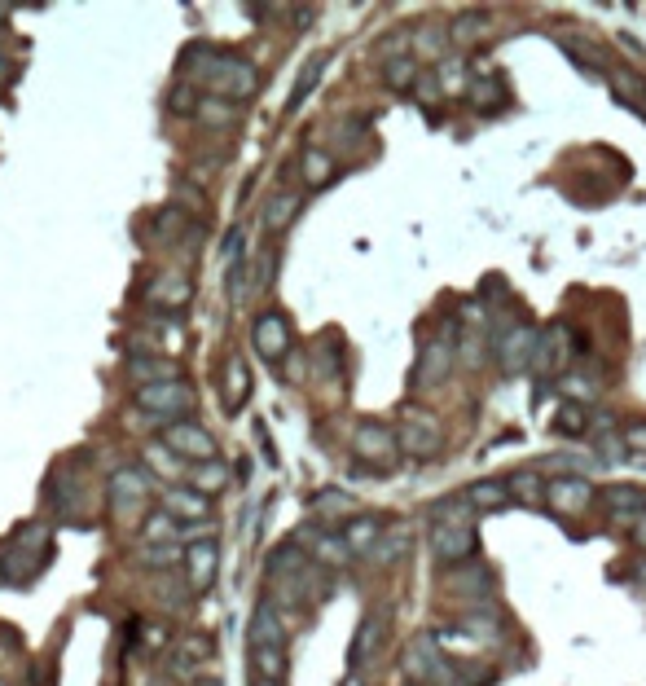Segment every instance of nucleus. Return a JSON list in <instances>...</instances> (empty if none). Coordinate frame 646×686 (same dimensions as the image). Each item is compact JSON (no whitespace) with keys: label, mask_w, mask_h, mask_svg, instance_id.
I'll use <instances>...</instances> for the list:
<instances>
[{"label":"nucleus","mask_w":646,"mask_h":686,"mask_svg":"<svg viewBox=\"0 0 646 686\" xmlns=\"http://www.w3.org/2000/svg\"><path fill=\"white\" fill-rule=\"evenodd\" d=\"M181 71L194 75L198 84L207 88V97H220V102H251L260 93V71L238 58V53H216L207 44H189L185 58H181Z\"/></svg>","instance_id":"obj_1"},{"label":"nucleus","mask_w":646,"mask_h":686,"mask_svg":"<svg viewBox=\"0 0 646 686\" xmlns=\"http://www.w3.org/2000/svg\"><path fill=\"white\" fill-rule=\"evenodd\" d=\"M58 546H53V524L49 519H27L14 528V537L0 550V585L9 590H31V581L53 563Z\"/></svg>","instance_id":"obj_2"},{"label":"nucleus","mask_w":646,"mask_h":686,"mask_svg":"<svg viewBox=\"0 0 646 686\" xmlns=\"http://www.w3.org/2000/svg\"><path fill=\"white\" fill-rule=\"evenodd\" d=\"M400 453H409L414 462H431L444 453V427L431 409L422 405H405L400 409V431H396Z\"/></svg>","instance_id":"obj_3"},{"label":"nucleus","mask_w":646,"mask_h":686,"mask_svg":"<svg viewBox=\"0 0 646 686\" xmlns=\"http://www.w3.org/2000/svg\"><path fill=\"white\" fill-rule=\"evenodd\" d=\"M154 484H159V475H154L150 467H141V462H128V467H119V471L106 480L110 511L124 515V519H137L141 511H146Z\"/></svg>","instance_id":"obj_4"},{"label":"nucleus","mask_w":646,"mask_h":686,"mask_svg":"<svg viewBox=\"0 0 646 686\" xmlns=\"http://www.w3.org/2000/svg\"><path fill=\"white\" fill-rule=\"evenodd\" d=\"M198 405V392L185 379H163V383H146L137 387V409L150 418H167V423H181L189 418V409Z\"/></svg>","instance_id":"obj_5"},{"label":"nucleus","mask_w":646,"mask_h":686,"mask_svg":"<svg viewBox=\"0 0 646 686\" xmlns=\"http://www.w3.org/2000/svg\"><path fill=\"white\" fill-rule=\"evenodd\" d=\"M453 361H458V326L440 330V335H431L427 343H422L418 352V365H414V392H431V387H440L444 379H449Z\"/></svg>","instance_id":"obj_6"},{"label":"nucleus","mask_w":646,"mask_h":686,"mask_svg":"<svg viewBox=\"0 0 646 686\" xmlns=\"http://www.w3.org/2000/svg\"><path fill=\"white\" fill-rule=\"evenodd\" d=\"M400 669H405L409 686H427V682H449L453 678V665L444 660L436 634H414L409 638L405 656H400Z\"/></svg>","instance_id":"obj_7"},{"label":"nucleus","mask_w":646,"mask_h":686,"mask_svg":"<svg viewBox=\"0 0 646 686\" xmlns=\"http://www.w3.org/2000/svg\"><path fill=\"white\" fill-rule=\"evenodd\" d=\"M352 458L365 462V467H374V471L396 467V458H400L396 431L387 423H374V418H361V423L352 427Z\"/></svg>","instance_id":"obj_8"},{"label":"nucleus","mask_w":646,"mask_h":686,"mask_svg":"<svg viewBox=\"0 0 646 686\" xmlns=\"http://www.w3.org/2000/svg\"><path fill=\"white\" fill-rule=\"evenodd\" d=\"M159 445L172 453L176 462H189V467H198V462H211L216 458V436L203 427V423H194V418H181V423H167L163 427V440Z\"/></svg>","instance_id":"obj_9"},{"label":"nucleus","mask_w":646,"mask_h":686,"mask_svg":"<svg viewBox=\"0 0 646 686\" xmlns=\"http://www.w3.org/2000/svg\"><path fill=\"white\" fill-rule=\"evenodd\" d=\"M537 335L541 330L528 322V317H523L519 326H497L493 330V357H497V365L506 374H523L532 365V352H537Z\"/></svg>","instance_id":"obj_10"},{"label":"nucleus","mask_w":646,"mask_h":686,"mask_svg":"<svg viewBox=\"0 0 646 686\" xmlns=\"http://www.w3.org/2000/svg\"><path fill=\"white\" fill-rule=\"evenodd\" d=\"M251 348L260 352V361H286L295 348V330H291V317L282 313V308H264L260 317L251 322Z\"/></svg>","instance_id":"obj_11"},{"label":"nucleus","mask_w":646,"mask_h":686,"mask_svg":"<svg viewBox=\"0 0 646 686\" xmlns=\"http://www.w3.org/2000/svg\"><path fill=\"white\" fill-rule=\"evenodd\" d=\"M431 555H436L440 568H462L480 555V528L475 524H458V528H444L431 524Z\"/></svg>","instance_id":"obj_12"},{"label":"nucleus","mask_w":646,"mask_h":686,"mask_svg":"<svg viewBox=\"0 0 646 686\" xmlns=\"http://www.w3.org/2000/svg\"><path fill=\"white\" fill-rule=\"evenodd\" d=\"M387 607H370V612L356 621V634H352V647H348V665L352 673H361L365 665H374L378 651H383L387 643Z\"/></svg>","instance_id":"obj_13"},{"label":"nucleus","mask_w":646,"mask_h":686,"mask_svg":"<svg viewBox=\"0 0 646 686\" xmlns=\"http://www.w3.org/2000/svg\"><path fill=\"white\" fill-rule=\"evenodd\" d=\"M594 502L598 493L585 475H554V480H545V506L554 515H585Z\"/></svg>","instance_id":"obj_14"},{"label":"nucleus","mask_w":646,"mask_h":686,"mask_svg":"<svg viewBox=\"0 0 646 686\" xmlns=\"http://www.w3.org/2000/svg\"><path fill=\"white\" fill-rule=\"evenodd\" d=\"M581 348V343L572 339V330L563 322H554L550 330H541L537 335V352H532V370H537V379H550V374L567 370V361H572V352Z\"/></svg>","instance_id":"obj_15"},{"label":"nucleus","mask_w":646,"mask_h":686,"mask_svg":"<svg viewBox=\"0 0 646 686\" xmlns=\"http://www.w3.org/2000/svg\"><path fill=\"white\" fill-rule=\"evenodd\" d=\"M185 577H189V590L194 594H207L216 585V572H220V541L207 537V541H189L185 546Z\"/></svg>","instance_id":"obj_16"},{"label":"nucleus","mask_w":646,"mask_h":686,"mask_svg":"<svg viewBox=\"0 0 646 686\" xmlns=\"http://www.w3.org/2000/svg\"><path fill=\"white\" fill-rule=\"evenodd\" d=\"M159 502L163 515H172L176 524H207L211 519V497L194 493L189 484H167V489H159Z\"/></svg>","instance_id":"obj_17"},{"label":"nucleus","mask_w":646,"mask_h":686,"mask_svg":"<svg viewBox=\"0 0 646 686\" xmlns=\"http://www.w3.org/2000/svg\"><path fill=\"white\" fill-rule=\"evenodd\" d=\"M286 643H291V634H286V616L277 612L269 599H260V603H255V612H251L247 647H277V651H286Z\"/></svg>","instance_id":"obj_18"},{"label":"nucleus","mask_w":646,"mask_h":686,"mask_svg":"<svg viewBox=\"0 0 646 686\" xmlns=\"http://www.w3.org/2000/svg\"><path fill=\"white\" fill-rule=\"evenodd\" d=\"M409 550H414V528H409L405 519H396V524L383 528V537L374 541V550H370L365 559H370L374 568H396V563L405 559Z\"/></svg>","instance_id":"obj_19"},{"label":"nucleus","mask_w":646,"mask_h":686,"mask_svg":"<svg viewBox=\"0 0 646 686\" xmlns=\"http://www.w3.org/2000/svg\"><path fill=\"white\" fill-rule=\"evenodd\" d=\"M453 629L466 638V643H497L501 634H506V621H501V612H493V607H466L462 621H453Z\"/></svg>","instance_id":"obj_20"},{"label":"nucleus","mask_w":646,"mask_h":686,"mask_svg":"<svg viewBox=\"0 0 646 686\" xmlns=\"http://www.w3.org/2000/svg\"><path fill=\"white\" fill-rule=\"evenodd\" d=\"M598 502L607 506V515L616 519V524H629V528L646 515V493L633 489V484H611V489L598 493Z\"/></svg>","instance_id":"obj_21"},{"label":"nucleus","mask_w":646,"mask_h":686,"mask_svg":"<svg viewBox=\"0 0 646 686\" xmlns=\"http://www.w3.org/2000/svg\"><path fill=\"white\" fill-rule=\"evenodd\" d=\"M383 528H387V519H383V515H361V511H356L352 519H343L339 537H343V546H348V550H352V559H356V555H370L374 541L383 537Z\"/></svg>","instance_id":"obj_22"},{"label":"nucleus","mask_w":646,"mask_h":686,"mask_svg":"<svg viewBox=\"0 0 646 686\" xmlns=\"http://www.w3.org/2000/svg\"><path fill=\"white\" fill-rule=\"evenodd\" d=\"M453 577H449V590L453 594H462V599H471V603H480V599H493V590H497V581H493V572L484 568V563H462V568H449Z\"/></svg>","instance_id":"obj_23"},{"label":"nucleus","mask_w":646,"mask_h":686,"mask_svg":"<svg viewBox=\"0 0 646 686\" xmlns=\"http://www.w3.org/2000/svg\"><path fill=\"white\" fill-rule=\"evenodd\" d=\"M326 71H330V53H313V58L299 66L295 88H291V97H286V115H299V110L308 106V97L317 93V84H321V75Z\"/></svg>","instance_id":"obj_24"},{"label":"nucleus","mask_w":646,"mask_h":686,"mask_svg":"<svg viewBox=\"0 0 646 686\" xmlns=\"http://www.w3.org/2000/svg\"><path fill=\"white\" fill-rule=\"evenodd\" d=\"M220 392H225V409H229V414H238V409L251 401V370H247V361H242L238 352L225 357V370H220Z\"/></svg>","instance_id":"obj_25"},{"label":"nucleus","mask_w":646,"mask_h":686,"mask_svg":"<svg viewBox=\"0 0 646 686\" xmlns=\"http://www.w3.org/2000/svg\"><path fill=\"white\" fill-rule=\"evenodd\" d=\"M449 44H458V49H471V44H480L484 36H493V14L488 9H466V14H458L449 22Z\"/></svg>","instance_id":"obj_26"},{"label":"nucleus","mask_w":646,"mask_h":686,"mask_svg":"<svg viewBox=\"0 0 646 686\" xmlns=\"http://www.w3.org/2000/svg\"><path fill=\"white\" fill-rule=\"evenodd\" d=\"M308 568V555L304 546L291 537V541H277V546L269 550V559H264V577L269 581H286V577H299V572Z\"/></svg>","instance_id":"obj_27"},{"label":"nucleus","mask_w":646,"mask_h":686,"mask_svg":"<svg viewBox=\"0 0 646 686\" xmlns=\"http://www.w3.org/2000/svg\"><path fill=\"white\" fill-rule=\"evenodd\" d=\"M466 102H471V110H480V115H501V110L510 106L506 80H501V75H475V84H471V93H466Z\"/></svg>","instance_id":"obj_28"},{"label":"nucleus","mask_w":646,"mask_h":686,"mask_svg":"<svg viewBox=\"0 0 646 686\" xmlns=\"http://www.w3.org/2000/svg\"><path fill=\"white\" fill-rule=\"evenodd\" d=\"M299 212H304V194L299 190H277L269 203H264V229H269V234H286Z\"/></svg>","instance_id":"obj_29"},{"label":"nucleus","mask_w":646,"mask_h":686,"mask_svg":"<svg viewBox=\"0 0 646 686\" xmlns=\"http://www.w3.org/2000/svg\"><path fill=\"white\" fill-rule=\"evenodd\" d=\"M299 176H304L308 190H326L334 176H339V163H334V154H330V150L308 146L304 154H299Z\"/></svg>","instance_id":"obj_30"},{"label":"nucleus","mask_w":646,"mask_h":686,"mask_svg":"<svg viewBox=\"0 0 646 686\" xmlns=\"http://www.w3.org/2000/svg\"><path fill=\"white\" fill-rule=\"evenodd\" d=\"M128 374H132V379H137L141 387H146V383H163V379H176V361H172V357H159V352L132 348V352H128Z\"/></svg>","instance_id":"obj_31"},{"label":"nucleus","mask_w":646,"mask_h":686,"mask_svg":"<svg viewBox=\"0 0 646 686\" xmlns=\"http://www.w3.org/2000/svg\"><path fill=\"white\" fill-rule=\"evenodd\" d=\"M44 497H49V506H53V511H58L62 519H75V515H80V484L66 480L62 467L49 471V480H44Z\"/></svg>","instance_id":"obj_32"},{"label":"nucleus","mask_w":646,"mask_h":686,"mask_svg":"<svg viewBox=\"0 0 646 686\" xmlns=\"http://www.w3.org/2000/svg\"><path fill=\"white\" fill-rule=\"evenodd\" d=\"M189 295H194V282L181 278V273H163V278L150 282V304L159 308H185Z\"/></svg>","instance_id":"obj_33"},{"label":"nucleus","mask_w":646,"mask_h":686,"mask_svg":"<svg viewBox=\"0 0 646 686\" xmlns=\"http://www.w3.org/2000/svg\"><path fill=\"white\" fill-rule=\"evenodd\" d=\"M501 480H506L510 502H519V506H545V480H541V471H515V475H501Z\"/></svg>","instance_id":"obj_34"},{"label":"nucleus","mask_w":646,"mask_h":686,"mask_svg":"<svg viewBox=\"0 0 646 686\" xmlns=\"http://www.w3.org/2000/svg\"><path fill=\"white\" fill-rule=\"evenodd\" d=\"M611 84H616V97L625 106H633L638 115H646V75L633 71V66H616L611 71Z\"/></svg>","instance_id":"obj_35"},{"label":"nucleus","mask_w":646,"mask_h":686,"mask_svg":"<svg viewBox=\"0 0 646 686\" xmlns=\"http://www.w3.org/2000/svg\"><path fill=\"white\" fill-rule=\"evenodd\" d=\"M247 651H251V673L260 682H277V686L286 682V669H291L286 651H277V647H247Z\"/></svg>","instance_id":"obj_36"},{"label":"nucleus","mask_w":646,"mask_h":686,"mask_svg":"<svg viewBox=\"0 0 646 686\" xmlns=\"http://www.w3.org/2000/svg\"><path fill=\"white\" fill-rule=\"evenodd\" d=\"M462 497L471 502V511H475V515H484V511H501V506H510L506 480H475Z\"/></svg>","instance_id":"obj_37"},{"label":"nucleus","mask_w":646,"mask_h":686,"mask_svg":"<svg viewBox=\"0 0 646 686\" xmlns=\"http://www.w3.org/2000/svg\"><path fill=\"white\" fill-rule=\"evenodd\" d=\"M308 506H313L317 519H352L356 515V497L343 489H321L308 497Z\"/></svg>","instance_id":"obj_38"},{"label":"nucleus","mask_w":646,"mask_h":686,"mask_svg":"<svg viewBox=\"0 0 646 686\" xmlns=\"http://www.w3.org/2000/svg\"><path fill=\"white\" fill-rule=\"evenodd\" d=\"M229 484V467L220 458H211V462H198V467H189V489L194 493H203V497H211V493H220Z\"/></svg>","instance_id":"obj_39"},{"label":"nucleus","mask_w":646,"mask_h":686,"mask_svg":"<svg viewBox=\"0 0 646 686\" xmlns=\"http://www.w3.org/2000/svg\"><path fill=\"white\" fill-rule=\"evenodd\" d=\"M313 374L317 379H339L343 374V343L334 335L313 343Z\"/></svg>","instance_id":"obj_40"},{"label":"nucleus","mask_w":646,"mask_h":686,"mask_svg":"<svg viewBox=\"0 0 646 686\" xmlns=\"http://www.w3.org/2000/svg\"><path fill=\"white\" fill-rule=\"evenodd\" d=\"M418 71H422V66L409 58V53H392V58H383V80H387V88H400V93H409V88H414Z\"/></svg>","instance_id":"obj_41"},{"label":"nucleus","mask_w":646,"mask_h":686,"mask_svg":"<svg viewBox=\"0 0 646 686\" xmlns=\"http://www.w3.org/2000/svg\"><path fill=\"white\" fill-rule=\"evenodd\" d=\"M559 387L567 396H572V405H589L598 401V392H603V374H559Z\"/></svg>","instance_id":"obj_42"},{"label":"nucleus","mask_w":646,"mask_h":686,"mask_svg":"<svg viewBox=\"0 0 646 686\" xmlns=\"http://www.w3.org/2000/svg\"><path fill=\"white\" fill-rule=\"evenodd\" d=\"M431 524H444V528L475 524V511H471V502H466L462 493H453V497H444V502L431 506Z\"/></svg>","instance_id":"obj_43"},{"label":"nucleus","mask_w":646,"mask_h":686,"mask_svg":"<svg viewBox=\"0 0 646 686\" xmlns=\"http://www.w3.org/2000/svg\"><path fill=\"white\" fill-rule=\"evenodd\" d=\"M458 348H462V365H466V370H480L493 343H488V330L484 326H466L462 335H458Z\"/></svg>","instance_id":"obj_44"},{"label":"nucleus","mask_w":646,"mask_h":686,"mask_svg":"<svg viewBox=\"0 0 646 686\" xmlns=\"http://www.w3.org/2000/svg\"><path fill=\"white\" fill-rule=\"evenodd\" d=\"M181 555H185V546H172V541H167V546H141L137 550V563L141 568H150V572H167V568H176V563H181Z\"/></svg>","instance_id":"obj_45"},{"label":"nucleus","mask_w":646,"mask_h":686,"mask_svg":"<svg viewBox=\"0 0 646 686\" xmlns=\"http://www.w3.org/2000/svg\"><path fill=\"white\" fill-rule=\"evenodd\" d=\"M550 427L559 431V436H585V431H589V405H572V401H567L559 414L550 418Z\"/></svg>","instance_id":"obj_46"},{"label":"nucleus","mask_w":646,"mask_h":686,"mask_svg":"<svg viewBox=\"0 0 646 686\" xmlns=\"http://www.w3.org/2000/svg\"><path fill=\"white\" fill-rule=\"evenodd\" d=\"M444 40H449V36H444V27H436V22H431V27H418L414 31V36H409V44H414V53H409V58H440V53H444Z\"/></svg>","instance_id":"obj_47"},{"label":"nucleus","mask_w":646,"mask_h":686,"mask_svg":"<svg viewBox=\"0 0 646 686\" xmlns=\"http://www.w3.org/2000/svg\"><path fill=\"white\" fill-rule=\"evenodd\" d=\"M146 541H150V546H167V541H172V546H181V524H176L172 515L154 511L146 519Z\"/></svg>","instance_id":"obj_48"},{"label":"nucleus","mask_w":646,"mask_h":686,"mask_svg":"<svg viewBox=\"0 0 646 686\" xmlns=\"http://www.w3.org/2000/svg\"><path fill=\"white\" fill-rule=\"evenodd\" d=\"M277 260H282V256H277V247H264L260 251V256H255V264H251V291H269V286L277 282Z\"/></svg>","instance_id":"obj_49"},{"label":"nucleus","mask_w":646,"mask_h":686,"mask_svg":"<svg viewBox=\"0 0 646 686\" xmlns=\"http://www.w3.org/2000/svg\"><path fill=\"white\" fill-rule=\"evenodd\" d=\"M185 225H189V220H185V212H181V203H167L163 212L154 216V238H159V242H172Z\"/></svg>","instance_id":"obj_50"},{"label":"nucleus","mask_w":646,"mask_h":686,"mask_svg":"<svg viewBox=\"0 0 646 686\" xmlns=\"http://www.w3.org/2000/svg\"><path fill=\"white\" fill-rule=\"evenodd\" d=\"M198 102H203V93H194V84H176L167 93V110L172 115H198Z\"/></svg>","instance_id":"obj_51"},{"label":"nucleus","mask_w":646,"mask_h":686,"mask_svg":"<svg viewBox=\"0 0 646 686\" xmlns=\"http://www.w3.org/2000/svg\"><path fill=\"white\" fill-rule=\"evenodd\" d=\"M198 119H207V124H233V119H238V106L220 102V97H203V102H198Z\"/></svg>","instance_id":"obj_52"},{"label":"nucleus","mask_w":646,"mask_h":686,"mask_svg":"<svg viewBox=\"0 0 646 686\" xmlns=\"http://www.w3.org/2000/svg\"><path fill=\"white\" fill-rule=\"evenodd\" d=\"M414 97H418V102L422 106H436L440 102V75L436 71H418V80H414Z\"/></svg>","instance_id":"obj_53"},{"label":"nucleus","mask_w":646,"mask_h":686,"mask_svg":"<svg viewBox=\"0 0 646 686\" xmlns=\"http://www.w3.org/2000/svg\"><path fill=\"white\" fill-rule=\"evenodd\" d=\"M620 440H625V453L633 449V453H642V458H646V418H642V423H629Z\"/></svg>","instance_id":"obj_54"},{"label":"nucleus","mask_w":646,"mask_h":686,"mask_svg":"<svg viewBox=\"0 0 646 686\" xmlns=\"http://www.w3.org/2000/svg\"><path fill=\"white\" fill-rule=\"evenodd\" d=\"M633 537H638V541H642V546H646V515L638 519V524H633Z\"/></svg>","instance_id":"obj_55"},{"label":"nucleus","mask_w":646,"mask_h":686,"mask_svg":"<svg viewBox=\"0 0 646 686\" xmlns=\"http://www.w3.org/2000/svg\"><path fill=\"white\" fill-rule=\"evenodd\" d=\"M9 75V58H5V49H0V80Z\"/></svg>","instance_id":"obj_56"},{"label":"nucleus","mask_w":646,"mask_h":686,"mask_svg":"<svg viewBox=\"0 0 646 686\" xmlns=\"http://www.w3.org/2000/svg\"><path fill=\"white\" fill-rule=\"evenodd\" d=\"M194 686H225V682H220V678H198Z\"/></svg>","instance_id":"obj_57"},{"label":"nucleus","mask_w":646,"mask_h":686,"mask_svg":"<svg viewBox=\"0 0 646 686\" xmlns=\"http://www.w3.org/2000/svg\"><path fill=\"white\" fill-rule=\"evenodd\" d=\"M633 577H638V581L646 585V563H638V572H633Z\"/></svg>","instance_id":"obj_58"},{"label":"nucleus","mask_w":646,"mask_h":686,"mask_svg":"<svg viewBox=\"0 0 646 686\" xmlns=\"http://www.w3.org/2000/svg\"><path fill=\"white\" fill-rule=\"evenodd\" d=\"M343 686H365V682H361V673H352V678H348V682H343Z\"/></svg>","instance_id":"obj_59"},{"label":"nucleus","mask_w":646,"mask_h":686,"mask_svg":"<svg viewBox=\"0 0 646 686\" xmlns=\"http://www.w3.org/2000/svg\"><path fill=\"white\" fill-rule=\"evenodd\" d=\"M440 686H462V682H458V673H453V678H449V682H440Z\"/></svg>","instance_id":"obj_60"},{"label":"nucleus","mask_w":646,"mask_h":686,"mask_svg":"<svg viewBox=\"0 0 646 686\" xmlns=\"http://www.w3.org/2000/svg\"><path fill=\"white\" fill-rule=\"evenodd\" d=\"M251 686H277V682H260V678H251Z\"/></svg>","instance_id":"obj_61"}]
</instances>
